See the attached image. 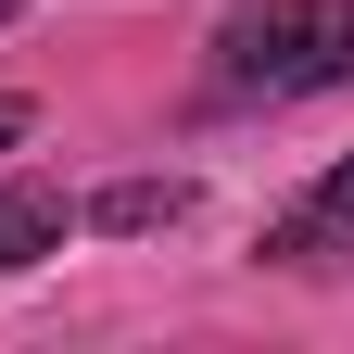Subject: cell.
Wrapping results in <instances>:
<instances>
[{"mask_svg": "<svg viewBox=\"0 0 354 354\" xmlns=\"http://www.w3.org/2000/svg\"><path fill=\"white\" fill-rule=\"evenodd\" d=\"M354 76V0H291V13L215 26V88L228 102H304Z\"/></svg>", "mask_w": 354, "mask_h": 354, "instance_id": "cell-1", "label": "cell"}, {"mask_svg": "<svg viewBox=\"0 0 354 354\" xmlns=\"http://www.w3.org/2000/svg\"><path fill=\"white\" fill-rule=\"evenodd\" d=\"M266 253H279V266H354V152L279 215V228H266Z\"/></svg>", "mask_w": 354, "mask_h": 354, "instance_id": "cell-2", "label": "cell"}, {"mask_svg": "<svg viewBox=\"0 0 354 354\" xmlns=\"http://www.w3.org/2000/svg\"><path fill=\"white\" fill-rule=\"evenodd\" d=\"M64 228H76V203H64V190H38V177H0V266L64 253Z\"/></svg>", "mask_w": 354, "mask_h": 354, "instance_id": "cell-3", "label": "cell"}, {"mask_svg": "<svg viewBox=\"0 0 354 354\" xmlns=\"http://www.w3.org/2000/svg\"><path fill=\"white\" fill-rule=\"evenodd\" d=\"M88 215H102V228H177V215H190V177H127V190H102Z\"/></svg>", "mask_w": 354, "mask_h": 354, "instance_id": "cell-4", "label": "cell"}, {"mask_svg": "<svg viewBox=\"0 0 354 354\" xmlns=\"http://www.w3.org/2000/svg\"><path fill=\"white\" fill-rule=\"evenodd\" d=\"M13 140H26V102H0V152H13Z\"/></svg>", "mask_w": 354, "mask_h": 354, "instance_id": "cell-5", "label": "cell"}, {"mask_svg": "<svg viewBox=\"0 0 354 354\" xmlns=\"http://www.w3.org/2000/svg\"><path fill=\"white\" fill-rule=\"evenodd\" d=\"M0 13H13V0H0Z\"/></svg>", "mask_w": 354, "mask_h": 354, "instance_id": "cell-6", "label": "cell"}]
</instances>
